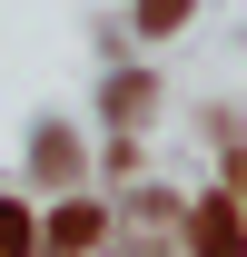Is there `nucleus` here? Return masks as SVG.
Masks as SVG:
<instances>
[{"label":"nucleus","mask_w":247,"mask_h":257,"mask_svg":"<svg viewBox=\"0 0 247 257\" xmlns=\"http://www.w3.org/2000/svg\"><path fill=\"white\" fill-rule=\"evenodd\" d=\"M178 227H188V257H247V208H237V188H208Z\"/></svg>","instance_id":"nucleus-1"},{"label":"nucleus","mask_w":247,"mask_h":257,"mask_svg":"<svg viewBox=\"0 0 247 257\" xmlns=\"http://www.w3.org/2000/svg\"><path fill=\"white\" fill-rule=\"evenodd\" d=\"M89 247H109V218H99L89 198H60L50 227H40V257H89Z\"/></svg>","instance_id":"nucleus-2"},{"label":"nucleus","mask_w":247,"mask_h":257,"mask_svg":"<svg viewBox=\"0 0 247 257\" xmlns=\"http://www.w3.org/2000/svg\"><path fill=\"white\" fill-rule=\"evenodd\" d=\"M30 178H40V188H79V178H89V159H79V139H69L60 119L30 128Z\"/></svg>","instance_id":"nucleus-3"},{"label":"nucleus","mask_w":247,"mask_h":257,"mask_svg":"<svg viewBox=\"0 0 247 257\" xmlns=\"http://www.w3.org/2000/svg\"><path fill=\"white\" fill-rule=\"evenodd\" d=\"M109 119H119V128L158 119V79H149V69H119V79H109Z\"/></svg>","instance_id":"nucleus-4"},{"label":"nucleus","mask_w":247,"mask_h":257,"mask_svg":"<svg viewBox=\"0 0 247 257\" xmlns=\"http://www.w3.org/2000/svg\"><path fill=\"white\" fill-rule=\"evenodd\" d=\"M0 257H40V218L20 198H0Z\"/></svg>","instance_id":"nucleus-5"},{"label":"nucleus","mask_w":247,"mask_h":257,"mask_svg":"<svg viewBox=\"0 0 247 257\" xmlns=\"http://www.w3.org/2000/svg\"><path fill=\"white\" fill-rule=\"evenodd\" d=\"M188 10H198V0H139V30L168 40V30H188Z\"/></svg>","instance_id":"nucleus-6"},{"label":"nucleus","mask_w":247,"mask_h":257,"mask_svg":"<svg viewBox=\"0 0 247 257\" xmlns=\"http://www.w3.org/2000/svg\"><path fill=\"white\" fill-rule=\"evenodd\" d=\"M227 188H237V208H247V159H237V168H227Z\"/></svg>","instance_id":"nucleus-7"}]
</instances>
